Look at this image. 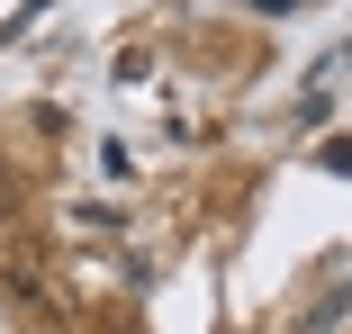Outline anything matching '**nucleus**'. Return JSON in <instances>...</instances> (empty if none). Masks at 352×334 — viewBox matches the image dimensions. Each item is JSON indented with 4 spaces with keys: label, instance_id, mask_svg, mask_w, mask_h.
<instances>
[{
    "label": "nucleus",
    "instance_id": "1",
    "mask_svg": "<svg viewBox=\"0 0 352 334\" xmlns=\"http://www.w3.org/2000/svg\"><path fill=\"white\" fill-rule=\"evenodd\" d=\"M0 289H10L19 307H36L45 289H36V253H10V271H0Z\"/></svg>",
    "mask_w": 352,
    "mask_h": 334
},
{
    "label": "nucleus",
    "instance_id": "2",
    "mask_svg": "<svg viewBox=\"0 0 352 334\" xmlns=\"http://www.w3.org/2000/svg\"><path fill=\"white\" fill-rule=\"evenodd\" d=\"M343 307H352V289H334V298H325V307H316V316H307V325H298V334H325V325H334V316H343Z\"/></svg>",
    "mask_w": 352,
    "mask_h": 334
},
{
    "label": "nucleus",
    "instance_id": "3",
    "mask_svg": "<svg viewBox=\"0 0 352 334\" xmlns=\"http://www.w3.org/2000/svg\"><path fill=\"white\" fill-rule=\"evenodd\" d=\"M10 199H19V190H10V172H0V217H10Z\"/></svg>",
    "mask_w": 352,
    "mask_h": 334
}]
</instances>
